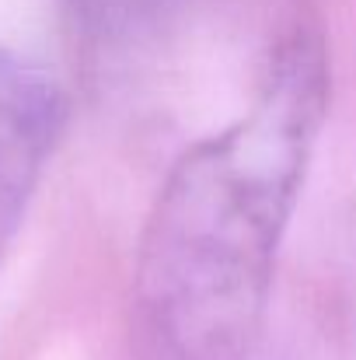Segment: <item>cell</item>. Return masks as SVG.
I'll return each mask as SVG.
<instances>
[{"mask_svg": "<svg viewBox=\"0 0 356 360\" xmlns=\"http://www.w3.org/2000/svg\"><path fill=\"white\" fill-rule=\"evenodd\" d=\"M189 0H70L81 25L98 39H129L164 18L178 14Z\"/></svg>", "mask_w": 356, "mask_h": 360, "instance_id": "cell-3", "label": "cell"}, {"mask_svg": "<svg viewBox=\"0 0 356 360\" xmlns=\"http://www.w3.org/2000/svg\"><path fill=\"white\" fill-rule=\"evenodd\" d=\"M329 88L325 39L297 25L248 112L175 161L136 245V360H251Z\"/></svg>", "mask_w": 356, "mask_h": 360, "instance_id": "cell-1", "label": "cell"}, {"mask_svg": "<svg viewBox=\"0 0 356 360\" xmlns=\"http://www.w3.org/2000/svg\"><path fill=\"white\" fill-rule=\"evenodd\" d=\"M63 91L32 60L0 53V255L63 129Z\"/></svg>", "mask_w": 356, "mask_h": 360, "instance_id": "cell-2", "label": "cell"}]
</instances>
